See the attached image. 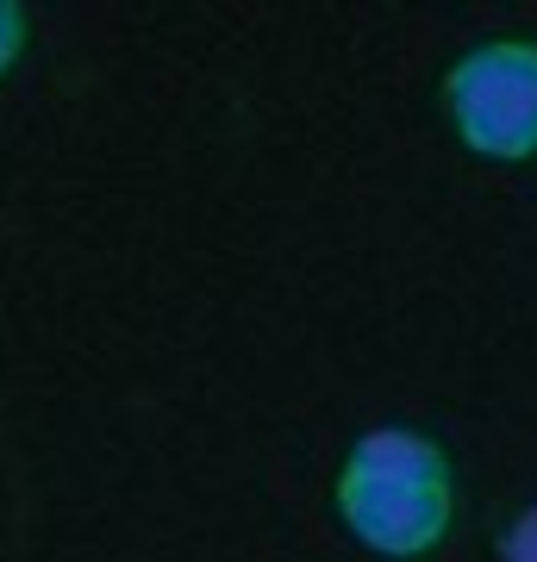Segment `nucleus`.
Returning <instances> with one entry per match:
<instances>
[{"instance_id":"4","label":"nucleus","mask_w":537,"mask_h":562,"mask_svg":"<svg viewBox=\"0 0 537 562\" xmlns=\"http://www.w3.org/2000/svg\"><path fill=\"white\" fill-rule=\"evenodd\" d=\"M500 550H506V562H537V506H532V513H518Z\"/></svg>"},{"instance_id":"3","label":"nucleus","mask_w":537,"mask_h":562,"mask_svg":"<svg viewBox=\"0 0 537 562\" xmlns=\"http://www.w3.org/2000/svg\"><path fill=\"white\" fill-rule=\"evenodd\" d=\"M20 50H25V13L13 0H0V76L20 63Z\"/></svg>"},{"instance_id":"2","label":"nucleus","mask_w":537,"mask_h":562,"mask_svg":"<svg viewBox=\"0 0 537 562\" xmlns=\"http://www.w3.org/2000/svg\"><path fill=\"white\" fill-rule=\"evenodd\" d=\"M450 113L481 157H532L537 150V44L500 38L450 69Z\"/></svg>"},{"instance_id":"1","label":"nucleus","mask_w":537,"mask_h":562,"mask_svg":"<svg viewBox=\"0 0 537 562\" xmlns=\"http://www.w3.org/2000/svg\"><path fill=\"white\" fill-rule=\"evenodd\" d=\"M338 513L369 550L381 557H418L450 531V469L432 438L406 425L362 431L344 457Z\"/></svg>"}]
</instances>
